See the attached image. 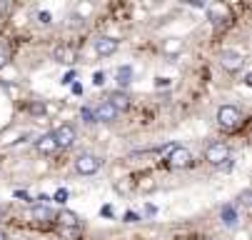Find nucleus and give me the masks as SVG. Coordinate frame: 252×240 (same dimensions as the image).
Masks as SVG:
<instances>
[{
    "label": "nucleus",
    "instance_id": "f257e3e1",
    "mask_svg": "<svg viewBox=\"0 0 252 240\" xmlns=\"http://www.w3.org/2000/svg\"><path fill=\"white\" fill-rule=\"evenodd\" d=\"M205 160L212 168H230L232 165V153H230V148L225 143H212L205 150Z\"/></svg>",
    "mask_w": 252,
    "mask_h": 240
},
{
    "label": "nucleus",
    "instance_id": "f03ea898",
    "mask_svg": "<svg viewBox=\"0 0 252 240\" xmlns=\"http://www.w3.org/2000/svg\"><path fill=\"white\" fill-rule=\"evenodd\" d=\"M218 125L222 130H237L242 125V110L237 105H220L218 108Z\"/></svg>",
    "mask_w": 252,
    "mask_h": 240
},
{
    "label": "nucleus",
    "instance_id": "7ed1b4c3",
    "mask_svg": "<svg viewBox=\"0 0 252 240\" xmlns=\"http://www.w3.org/2000/svg\"><path fill=\"white\" fill-rule=\"evenodd\" d=\"M192 160H195L192 153L188 148H183V145H172L170 153H167V158H165L167 168H172V170H185V168L192 165Z\"/></svg>",
    "mask_w": 252,
    "mask_h": 240
},
{
    "label": "nucleus",
    "instance_id": "20e7f679",
    "mask_svg": "<svg viewBox=\"0 0 252 240\" xmlns=\"http://www.w3.org/2000/svg\"><path fill=\"white\" fill-rule=\"evenodd\" d=\"M100 168H102V158H100V155L83 153V155L75 158V173H78V175H95Z\"/></svg>",
    "mask_w": 252,
    "mask_h": 240
},
{
    "label": "nucleus",
    "instance_id": "39448f33",
    "mask_svg": "<svg viewBox=\"0 0 252 240\" xmlns=\"http://www.w3.org/2000/svg\"><path fill=\"white\" fill-rule=\"evenodd\" d=\"M53 135H55L58 150H65V148H70V145L75 143V138H78V130H75V125L63 123V125H58V128L53 130Z\"/></svg>",
    "mask_w": 252,
    "mask_h": 240
},
{
    "label": "nucleus",
    "instance_id": "423d86ee",
    "mask_svg": "<svg viewBox=\"0 0 252 240\" xmlns=\"http://www.w3.org/2000/svg\"><path fill=\"white\" fill-rule=\"evenodd\" d=\"M220 63H222V68H225L227 73H240L242 68H245V58L237 50H222L220 53Z\"/></svg>",
    "mask_w": 252,
    "mask_h": 240
},
{
    "label": "nucleus",
    "instance_id": "0eeeda50",
    "mask_svg": "<svg viewBox=\"0 0 252 240\" xmlns=\"http://www.w3.org/2000/svg\"><path fill=\"white\" fill-rule=\"evenodd\" d=\"M118 40L115 38H110V35H100L97 40H95V53L100 55V58H110V55H115L118 53Z\"/></svg>",
    "mask_w": 252,
    "mask_h": 240
},
{
    "label": "nucleus",
    "instance_id": "6e6552de",
    "mask_svg": "<svg viewBox=\"0 0 252 240\" xmlns=\"http://www.w3.org/2000/svg\"><path fill=\"white\" fill-rule=\"evenodd\" d=\"M93 113H95V123H115V120H118V115H120V113H118V110L110 105V103H107V100H102Z\"/></svg>",
    "mask_w": 252,
    "mask_h": 240
},
{
    "label": "nucleus",
    "instance_id": "1a4fd4ad",
    "mask_svg": "<svg viewBox=\"0 0 252 240\" xmlns=\"http://www.w3.org/2000/svg\"><path fill=\"white\" fill-rule=\"evenodd\" d=\"M53 60H58V63H63V65H73V63L78 60V50H75L73 45H58V48L53 50Z\"/></svg>",
    "mask_w": 252,
    "mask_h": 240
},
{
    "label": "nucleus",
    "instance_id": "9d476101",
    "mask_svg": "<svg viewBox=\"0 0 252 240\" xmlns=\"http://www.w3.org/2000/svg\"><path fill=\"white\" fill-rule=\"evenodd\" d=\"M35 150L40 155H55L58 153V143H55V135L53 133H45L43 138L35 140Z\"/></svg>",
    "mask_w": 252,
    "mask_h": 240
},
{
    "label": "nucleus",
    "instance_id": "9b49d317",
    "mask_svg": "<svg viewBox=\"0 0 252 240\" xmlns=\"http://www.w3.org/2000/svg\"><path fill=\"white\" fill-rule=\"evenodd\" d=\"M107 103H110L118 113H127L130 105H132V98H130L127 93H123V90H115L110 98H107Z\"/></svg>",
    "mask_w": 252,
    "mask_h": 240
},
{
    "label": "nucleus",
    "instance_id": "f8f14e48",
    "mask_svg": "<svg viewBox=\"0 0 252 240\" xmlns=\"http://www.w3.org/2000/svg\"><path fill=\"white\" fill-rule=\"evenodd\" d=\"M30 220H32V223H40V225L55 223V213H53L50 208H45V205H35V208L30 210Z\"/></svg>",
    "mask_w": 252,
    "mask_h": 240
},
{
    "label": "nucleus",
    "instance_id": "ddd939ff",
    "mask_svg": "<svg viewBox=\"0 0 252 240\" xmlns=\"http://www.w3.org/2000/svg\"><path fill=\"white\" fill-rule=\"evenodd\" d=\"M55 223H58V228H78L80 218L73 210H58L55 213Z\"/></svg>",
    "mask_w": 252,
    "mask_h": 240
},
{
    "label": "nucleus",
    "instance_id": "4468645a",
    "mask_svg": "<svg viewBox=\"0 0 252 240\" xmlns=\"http://www.w3.org/2000/svg\"><path fill=\"white\" fill-rule=\"evenodd\" d=\"M222 223L227 228L237 225V208H235V205H225V208H222Z\"/></svg>",
    "mask_w": 252,
    "mask_h": 240
},
{
    "label": "nucleus",
    "instance_id": "2eb2a0df",
    "mask_svg": "<svg viewBox=\"0 0 252 240\" xmlns=\"http://www.w3.org/2000/svg\"><path fill=\"white\" fill-rule=\"evenodd\" d=\"M118 83H120L123 88L132 83V68H130V65H123L120 70H118Z\"/></svg>",
    "mask_w": 252,
    "mask_h": 240
},
{
    "label": "nucleus",
    "instance_id": "dca6fc26",
    "mask_svg": "<svg viewBox=\"0 0 252 240\" xmlns=\"http://www.w3.org/2000/svg\"><path fill=\"white\" fill-rule=\"evenodd\" d=\"M58 233H60V238H65V240H80V235H83L80 225H78V228H58Z\"/></svg>",
    "mask_w": 252,
    "mask_h": 240
},
{
    "label": "nucleus",
    "instance_id": "f3484780",
    "mask_svg": "<svg viewBox=\"0 0 252 240\" xmlns=\"http://www.w3.org/2000/svg\"><path fill=\"white\" fill-rule=\"evenodd\" d=\"M180 50H183V40L170 38V40L165 43V53H167V55H172V53H180Z\"/></svg>",
    "mask_w": 252,
    "mask_h": 240
},
{
    "label": "nucleus",
    "instance_id": "a211bd4d",
    "mask_svg": "<svg viewBox=\"0 0 252 240\" xmlns=\"http://www.w3.org/2000/svg\"><path fill=\"white\" fill-rule=\"evenodd\" d=\"M8 60H10V55H8V50L0 45V70H3V68L8 65Z\"/></svg>",
    "mask_w": 252,
    "mask_h": 240
},
{
    "label": "nucleus",
    "instance_id": "6ab92c4d",
    "mask_svg": "<svg viewBox=\"0 0 252 240\" xmlns=\"http://www.w3.org/2000/svg\"><path fill=\"white\" fill-rule=\"evenodd\" d=\"M83 120H85V123H95V113H93V108H83Z\"/></svg>",
    "mask_w": 252,
    "mask_h": 240
},
{
    "label": "nucleus",
    "instance_id": "aec40b11",
    "mask_svg": "<svg viewBox=\"0 0 252 240\" xmlns=\"http://www.w3.org/2000/svg\"><path fill=\"white\" fill-rule=\"evenodd\" d=\"M250 190H242V195H240V205H242V208H247V205H250Z\"/></svg>",
    "mask_w": 252,
    "mask_h": 240
},
{
    "label": "nucleus",
    "instance_id": "412c9836",
    "mask_svg": "<svg viewBox=\"0 0 252 240\" xmlns=\"http://www.w3.org/2000/svg\"><path fill=\"white\" fill-rule=\"evenodd\" d=\"M105 83V75L102 73H95V85H102Z\"/></svg>",
    "mask_w": 252,
    "mask_h": 240
},
{
    "label": "nucleus",
    "instance_id": "4be33fe9",
    "mask_svg": "<svg viewBox=\"0 0 252 240\" xmlns=\"http://www.w3.org/2000/svg\"><path fill=\"white\" fill-rule=\"evenodd\" d=\"M40 23H50V15L48 13H40Z\"/></svg>",
    "mask_w": 252,
    "mask_h": 240
},
{
    "label": "nucleus",
    "instance_id": "5701e85b",
    "mask_svg": "<svg viewBox=\"0 0 252 240\" xmlns=\"http://www.w3.org/2000/svg\"><path fill=\"white\" fill-rule=\"evenodd\" d=\"M0 240H8V235H5V230L0 228Z\"/></svg>",
    "mask_w": 252,
    "mask_h": 240
},
{
    "label": "nucleus",
    "instance_id": "b1692460",
    "mask_svg": "<svg viewBox=\"0 0 252 240\" xmlns=\"http://www.w3.org/2000/svg\"><path fill=\"white\" fill-rule=\"evenodd\" d=\"M5 8H8V5L3 3V0H0V13H5Z\"/></svg>",
    "mask_w": 252,
    "mask_h": 240
}]
</instances>
